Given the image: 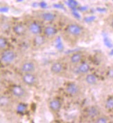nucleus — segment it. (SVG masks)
<instances>
[{
  "label": "nucleus",
  "instance_id": "393cba45",
  "mask_svg": "<svg viewBox=\"0 0 113 123\" xmlns=\"http://www.w3.org/2000/svg\"><path fill=\"white\" fill-rule=\"evenodd\" d=\"M53 7L57 8H61V9H64V6H62V4H54Z\"/></svg>",
  "mask_w": 113,
  "mask_h": 123
},
{
  "label": "nucleus",
  "instance_id": "2eb2a0df",
  "mask_svg": "<svg viewBox=\"0 0 113 123\" xmlns=\"http://www.w3.org/2000/svg\"><path fill=\"white\" fill-rule=\"evenodd\" d=\"M55 17L56 15L51 12H44L42 14V18L46 22H53Z\"/></svg>",
  "mask_w": 113,
  "mask_h": 123
},
{
  "label": "nucleus",
  "instance_id": "20e7f679",
  "mask_svg": "<svg viewBox=\"0 0 113 123\" xmlns=\"http://www.w3.org/2000/svg\"><path fill=\"white\" fill-rule=\"evenodd\" d=\"M11 93L15 98H20V99L23 98L27 94L26 90L24 89L22 86H21L20 85L13 86L11 89Z\"/></svg>",
  "mask_w": 113,
  "mask_h": 123
},
{
  "label": "nucleus",
  "instance_id": "412c9836",
  "mask_svg": "<svg viewBox=\"0 0 113 123\" xmlns=\"http://www.w3.org/2000/svg\"><path fill=\"white\" fill-rule=\"evenodd\" d=\"M27 109V106H26L25 104H21L20 103L17 106V111L18 113H24V112L26 111Z\"/></svg>",
  "mask_w": 113,
  "mask_h": 123
},
{
  "label": "nucleus",
  "instance_id": "4468645a",
  "mask_svg": "<svg viewBox=\"0 0 113 123\" xmlns=\"http://www.w3.org/2000/svg\"><path fill=\"white\" fill-rule=\"evenodd\" d=\"M85 82L90 85H95L97 83V78L94 74H87L85 77Z\"/></svg>",
  "mask_w": 113,
  "mask_h": 123
},
{
  "label": "nucleus",
  "instance_id": "aec40b11",
  "mask_svg": "<svg viewBox=\"0 0 113 123\" xmlns=\"http://www.w3.org/2000/svg\"><path fill=\"white\" fill-rule=\"evenodd\" d=\"M7 46H8V42H7L6 39L3 37H1V38H0V49H1V50H5L6 49Z\"/></svg>",
  "mask_w": 113,
  "mask_h": 123
},
{
  "label": "nucleus",
  "instance_id": "f3484780",
  "mask_svg": "<svg viewBox=\"0 0 113 123\" xmlns=\"http://www.w3.org/2000/svg\"><path fill=\"white\" fill-rule=\"evenodd\" d=\"M45 42V37L40 35H35V38H34L33 42L35 46H41Z\"/></svg>",
  "mask_w": 113,
  "mask_h": 123
},
{
  "label": "nucleus",
  "instance_id": "0eeeda50",
  "mask_svg": "<svg viewBox=\"0 0 113 123\" xmlns=\"http://www.w3.org/2000/svg\"><path fill=\"white\" fill-rule=\"evenodd\" d=\"M28 31L31 34H33L34 35H40L42 32V27L37 22H31L28 26Z\"/></svg>",
  "mask_w": 113,
  "mask_h": 123
},
{
  "label": "nucleus",
  "instance_id": "f257e3e1",
  "mask_svg": "<svg viewBox=\"0 0 113 123\" xmlns=\"http://www.w3.org/2000/svg\"><path fill=\"white\" fill-rule=\"evenodd\" d=\"M16 53L11 50H4L1 54V61L4 64H11L16 58Z\"/></svg>",
  "mask_w": 113,
  "mask_h": 123
},
{
  "label": "nucleus",
  "instance_id": "39448f33",
  "mask_svg": "<svg viewBox=\"0 0 113 123\" xmlns=\"http://www.w3.org/2000/svg\"><path fill=\"white\" fill-rule=\"evenodd\" d=\"M66 92L71 96H76L80 93L79 86L76 83H69L65 88Z\"/></svg>",
  "mask_w": 113,
  "mask_h": 123
},
{
  "label": "nucleus",
  "instance_id": "cd10ccee",
  "mask_svg": "<svg viewBox=\"0 0 113 123\" xmlns=\"http://www.w3.org/2000/svg\"><path fill=\"white\" fill-rule=\"evenodd\" d=\"M8 11V8H6V7H1V12H7Z\"/></svg>",
  "mask_w": 113,
  "mask_h": 123
},
{
  "label": "nucleus",
  "instance_id": "5701e85b",
  "mask_svg": "<svg viewBox=\"0 0 113 123\" xmlns=\"http://www.w3.org/2000/svg\"><path fill=\"white\" fill-rule=\"evenodd\" d=\"M68 4L71 8H75L76 6H77L78 3L75 0H68Z\"/></svg>",
  "mask_w": 113,
  "mask_h": 123
},
{
  "label": "nucleus",
  "instance_id": "bb28decb",
  "mask_svg": "<svg viewBox=\"0 0 113 123\" xmlns=\"http://www.w3.org/2000/svg\"><path fill=\"white\" fill-rule=\"evenodd\" d=\"M110 27H111V28L113 29V16L112 17V18L110 19Z\"/></svg>",
  "mask_w": 113,
  "mask_h": 123
},
{
  "label": "nucleus",
  "instance_id": "1a4fd4ad",
  "mask_svg": "<svg viewBox=\"0 0 113 123\" xmlns=\"http://www.w3.org/2000/svg\"><path fill=\"white\" fill-rule=\"evenodd\" d=\"M64 69V66L61 62H56L51 64L50 71L54 75H59L62 73Z\"/></svg>",
  "mask_w": 113,
  "mask_h": 123
},
{
  "label": "nucleus",
  "instance_id": "c85d7f7f",
  "mask_svg": "<svg viewBox=\"0 0 113 123\" xmlns=\"http://www.w3.org/2000/svg\"><path fill=\"white\" fill-rule=\"evenodd\" d=\"M92 19H94V17H87V18H85V21H87V22H89V21H91V20H92Z\"/></svg>",
  "mask_w": 113,
  "mask_h": 123
},
{
  "label": "nucleus",
  "instance_id": "a878e982",
  "mask_svg": "<svg viewBox=\"0 0 113 123\" xmlns=\"http://www.w3.org/2000/svg\"><path fill=\"white\" fill-rule=\"evenodd\" d=\"M40 6L42 8H45L47 7V4H46L45 2H41L40 4Z\"/></svg>",
  "mask_w": 113,
  "mask_h": 123
},
{
  "label": "nucleus",
  "instance_id": "6ab92c4d",
  "mask_svg": "<svg viewBox=\"0 0 113 123\" xmlns=\"http://www.w3.org/2000/svg\"><path fill=\"white\" fill-rule=\"evenodd\" d=\"M109 121H110L109 117L106 116H101V115L99 116L94 120V122L96 123H109Z\"/></svg>",
  "mask_w": 113,
  "mask_h": 123
},
{
  "label": "nucleus",
  "instance_id": "f03ea898",
  "mask_svg": "<svg viewBox=\"0 0 113 123\" xmlns=\"http://www.w3.org/2000/svg\"><path fill=\"white\" fill-rule=\"evenodd\" d=\"M66 31L69 35L75 37H79L83 34V28L79 24H71L67 26V27L66 28Z\"/></svg>",
  "mask_w": 113,
  "mask_h": 123
},
{
  "label": "nucleus",
  "instance_id": "9b49d317",
  "mask_svg": "<svg viewBox=\"0 0 113 123\" xmlns=\"http://www.w3.org/2000/svg\"><path fill=\"white\" fill-rule=\"evenodd\" d=\"M49 107L52 111L58 112L61 109L62 103L60 101L57 100V99H53V100H52L49 102Z\"/></svg>",
  "mask_w": 113,
  "mask_h": 123
},
{
  "label": "nucleus",
  "instance_id": "b1692460",
  "mask_svg": "<svg viewBox=\"0 0 113 123\" xmlns=\"http://www.w3.org/2000/svg\"><path fill=\"white\" fill-rule=\"evenodd\" d=\"M107 75L110 78L113 79V68H110L107 71Z\"/></svg>",
  "mask_w": 113,
  "mask_h": 123
},
{
  "label": "nucleus",
  "instance_id": "ddd939ff",
  "mask_svg": "<svg viewBox=\"0 0 113 123\" xmlns=\"http://www.w3.org/2000/svg\"><path fill=\"white\" fill-rule=\"evenodd\" d=\"M82 60V55L79 53H75L70 57V62L73 64H78Z\"/></svg>",
  "mask_w": 113,
  "mask_h": 123
},
{
  "label": "nucleus",
  "instance_id": "f8f14e48",
  "mask_svg": "<svg viewBox=\"0 0 113 123\" xmlns=\"http://www.w3.org/2000/svg\"><path fill=\"white\" fill-rule=\"evenodd\" d=\"M43 33L45 36L47 37H52L53 36H55L58 33V31L55 27L53 26H47L44 28L43 30Z\"/></svg>",
  "mask_w": 113,
  "mask_h": 123
},
{
  "label": "nucleus",
  "instance_id": "4be33fe9",
  "mask_svg": "<svg viewBox=\"0 0 113 123\" xmlns=\"http://www.w3.org/2000/svg\"><path fill=\"white\" fill-rule=\"evenodd\" d=\"M9 98L6 96H1V106H6L9 104Z\"/></svg>",
  "mask_w": 113,
  "mask_h": 123
},
{
  "label": "nucleus",
  "instance_id": "9d476101",
  "mask_svg": "<svg viewBox=\"0 0 113 123\" xmlns=\"http://www.w3.org/2000/svg\"><path fill=\"white\" fill-rule=\"evenodd\" d=\"M13 31L18 36H22L25 35L27 32V28L25 27L24 25H23L21 23L16 24L13 27Z\"/></svg>",
  "mask_w": 113,
  "mask_h": 123
},
{
  "label": "nucleus",
  "instance_id": "a211bd4d",
  "mask_svg": "<svg viewBox=\"0 0 113 123\" xmlns=\"http://www.w3.org/2000/svg\"><path fill=\"white\" fill-rule=\"evenodd\" d=\"M105 108L109 111H113V96L107 98L105 104Z\"/></svg>",
  "mask_w": 113,
  "mask_h": 123
},
{
  "label": "nucleus",
  "instance_id": "6e6552de",
  "mask_svg": "<svg viewBox=\"0 0 113 123\" xmlns=\"http://www.w3.org/2000/svg\"><path fill=\"white\" fill-rule=\"evenodd\" d=\"M87 116L90 118H96L101 114L100 109L96 106H91L87 108Z\"/></svg>",
  "mask_w": 113,
  "mask_h": 123
},
{
  "label": "nucleus",
  "instance_id": "423d86ee",
  "mask_svg": "<svg viewBox=\"0 0 113 123\" xmlns=\"http://www.w3.org/2000/svg\"><path fill=\"white\" fill-rule=\"evenodd\" d=\"M21 70L24 73H33L35 70V64H34L33 62H25L21 66Z\"/></svg>",
  "mask_w": 113,
  "mask_h": 123
},
{
  "label": "nucleus",
  "instance_id": "7ed1b4c3",
  "mask_svg": "<svg viewBox=\"0 0 113 123\" xmlns=\"http://www.w3.org/2000/svg\"><path fill=\"white\" fill-rule=\"evenodd\" d=\"M22 81L24 84L28 86H33L37 82V78L33 73H24L22 76Z\"/></svg>",
  "mask_w": 113,
  "mask_h": 123
},
{
  "label": "nucleus",
  "instance_id": "dca6fc26",
  "mask_svg": "<svg viewBox=\"0 0 113 123\" xmlns=\"http://www.w3.org/2000/svg\"><path fill=\"white\" fill-rule=\"evenodd\" d=\"M90 65L87 64V63H82L79 67V68H78V71L80 73H87L88 71H90Z\"/></svg>",
  "mask_w": 113,
  "mask_h": 123
}]
</instances>
